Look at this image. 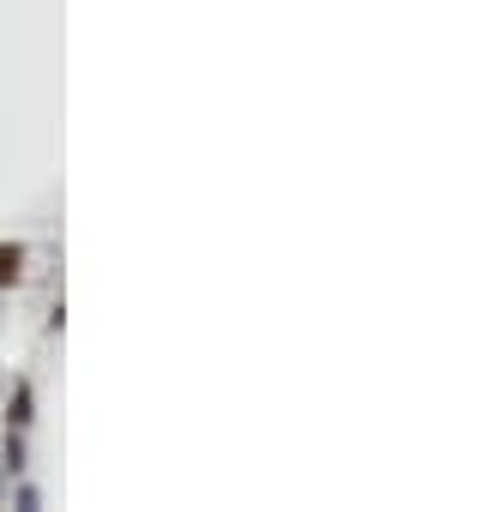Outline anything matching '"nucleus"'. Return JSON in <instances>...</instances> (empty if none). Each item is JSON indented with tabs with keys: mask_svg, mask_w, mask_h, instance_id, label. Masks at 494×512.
Masks as SVG:
<instances>
[{
	"mask_svg": "<svg viewBox=\"0 0 494 512\" xmlns=\"http://www.w3.org/2000/svg\"><path fill=\"white\" fill-rule=\"evenodd\" d=\"M13 272H19V253H13V247H0V284H7Z\"/></svg>",
	"mask_w": 494,
	"mask_h": 512,
	"instance_id": "nucleus-1",
	"label": "nucleus"
}]
</instances>
